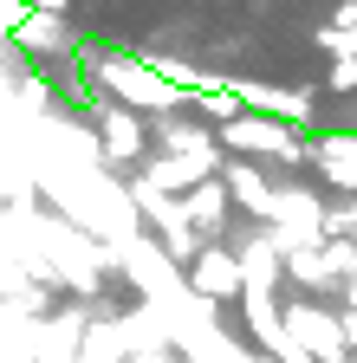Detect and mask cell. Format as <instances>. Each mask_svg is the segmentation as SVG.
<instances>
[{"label": "cell", "instance_id": "6da1fadb", "mask_svg": "<svg viewBox=\"0 0 357 363\" xmlns=\"http://www.w3.org/2000/svg\"><path fill=\"white\" fill-rule=\"evenodd\" d=\"M331 84H338V91H351V84H357V52H351V59H338V72H331Z\"/></svg>", "mask_w": 357, "mask_h": 363}]
</instances>
